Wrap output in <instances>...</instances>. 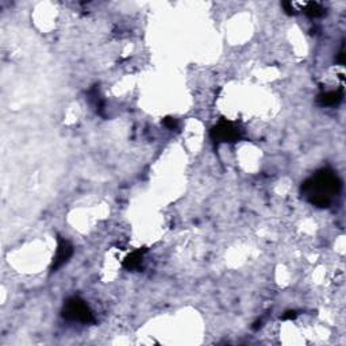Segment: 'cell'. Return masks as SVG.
Listing matches in <instances>:
<instances>
[{
	"mask_svg": "<svg viewBox=\"0 0 346 346\" xmlns=\"http://www.w3.org/2000/svg\"><path fill=\"white\" fill-rule=\"evenodd\" d=\"M343 99V89H335V91H327L322 92L318 96V103L320 106H337Z\"/></svg>",
	"mask_w": 346,
	"mask_h": 346,
	"instance_id": "obj_5",
	"label": "cell"
},
{
	"mask_svg": "<svg viewBox=\"0 0 346 346\" xmlns=\"http://www.w3.org/2000/svg\"><path fill=\"white\" fill-rule=\"evenodd\" d=\"M304 13H306L308 17H311V18H319V17H323L326 10H324L323 6L319 5V3H316V2H310V3H307L306 7H304Z\"/></svg>",
	"mask_w": 346,
	"mask_h": 346,
	"instance_id": "obj_7",
	"label": "cell"
},
{
	"mask_svg": "<svg viewBox=\"0 0 346 346\" xmlns=\"http://www.w3.org/2000/svg\"><path fill=\"white\" fill-rule=\"evenodd\" d=\"M296 318V311H288L285 312V315H283V319H295Z\"/></svg>",
	"mask_w": 346,
	"mask_h": 346,
	"instance_id": "obj_10",
	"label": "cell"
},
{
	"mask_svg": "<svg viewBox=\"0 0 346 346\" xmlns=\"http://www.w3.org/2000/svg\"><path fill=\"white\" fill-rule=\"evenodd\" d=\"M62 318L71 320V322H80L84 324L95 322L92 310L79 296H72L67 299V302L64 303V307H62Z\"/></svg>",
	"mask_w": 346,
	"mask_h": 346,
	"instance_id": "obj_2",
	"label": "cell"
},
{
	"mask_svg": "<svg viewBox=\"0 0 346 346\" xmlns=\"http://www.w3.org/2000/svg\"><path fill=\"white\" fill-rule=\"evenodd\" d=\"M164 124L168 127V129L173 130L178 127V122H176V119H173V118H165L164 119Z\"/></svg>",
	"mask_w": 346,
	"mask_h": 346,
	"instance_id": "obj_8",
	"label": "cell"
},
{
	"mask_svg": "<svg viewBox=\"0 0 346 346\" xmlns=\"http://www.w3.org/2000/svg\"><path fill=\"white\" fill-rule=\"evenodd\" d=\"M283 7H284V10L287 11V14H289V15H295V14H296V10L293 9L292 3H289V2L283 3Z\"/></svg>",
	"mask_w": 346,
	"mask_h": 346,
	"instance_id": "obj_9",
	"label": "cell"
},
{
	"mask_svg": "<svg viewBox=\"0 0 346 346\" xmlns=\"http://www.w3.org/2000/svg\"><path fill=\"white\" fill-rule=\"evenodd\" d=\"M72 254H73V246H72L71 242L64 240V238H60L58 240L57 250H56V254H54L53 262H52V266H50L52 272H56L57 269H60L72 257Z\"/></svg>",
	"mask_w": 346,
	"mask_h": 346,
	"instance_id": "obj_4",
	"label": "cell"
},
{
	"mask_svg": "<svg viewBox=\"0 0 346 346\" xmlns=\"http://www.w3.org/2000/svg\"><path fill=\"white\" fill-rule=\"evenodd\" d=\"M343 58H345V52H343V46H342L341 50H339V53H338V57H337L338 64L343 65Z\"/></svg>",
	"mask_w": 346,
	"mask_h": 346,
	"instance_id": "obj_11",
	"label": "cell"
},
{
	"mask_svg": "<svg viewBox=\"0 0 346 346\" xmlns=\"http://www.w3.org/2000/svg\"><path fill=\"white\" fill-rule=\"evenodd\" d=\"M211 138L215 142H235L241 138L240 129L229 120H221L211 130Z\"/></svg>",
	"mask_w": 346,
	"mask_h": 346,
	"instance_id": "obj_3",
	"label": "cell"
},
{
	"mask_svg": "<svg viewBox=\"0 0 346 346\" xmlns=\"http://www.w3.org/2000/svg\"><path fill=\"white\" fill-rule=\"evenodd\" d=\"M146 252V249H139V250H135V252H133L131 254H129L127 257L124 258L123 261V266L127 269V271H135V269H138L139 266H141V264H142V260H143V253Z\"/></svg>",
	"mask_w": 346,
	"mask_h": 346,
	"instance_id": "obj_6",
	"label": "cell"
},
{
	"mask_svg": "<svg viewBox=\"0 0 346 346\" xmlns=\"http://www.w3.org/2000/svg\"><path fill=\"white\" fill-rule=\"evenodd\" d=\"M341 180L331 169H320L303 183L300 191L311 204L320 209H327L334 196L341 192Z\"/></svg>",
	"mask_w": 346,
	"mask_h": 346,
	"instance_id": "obj_1",
	"label": "cell"
}]
</instances>
